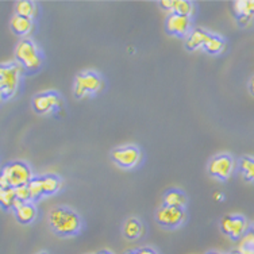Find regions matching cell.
Masks as SVG:
<instances>
[{
    "mask_svg": "<svg viewBox=\"0 0 254 254\" xmlns=\"http://www.w3.org/2000/svg\"><path fill=\"white\" fill-rule=\"evenodd\" d=\"M31 180H33L31 169L25 162H11V164H7L1 171L0 190L29 186Z\"/></svg>",
    "mask_w": 254,
    "mask_h": 254,
    "instance_id": "obj_2",
    "label": "cell"
},
{
    "mask_svg": "<svg viewBox=\"0 0 254 254\" xmlns=\"http://www.w3.org/2000/svg\"><path fill=\"white\" fill-rule=\"evenodd\" d=\"M15 56H16L18 61L31 72L39 69V66L42 65V59L39 56L38 49H37L34 42L30 39H25V41L19 42V45L16 46V50H15Z\"/></svg>",
    "mask_w": 254,
    "mask_h": 254,
    "instance_id": "obj_4",
    "label": "cell"
},
{
    "mask_svg": "<svg viewBox=\"0 0 254 254\" xmlns=\"http://www.w3.org/2000/svg\"><path fill=\"white\" fill-rule=\"evenodd\" d=\"M214 199H216V200H222V199H223V196H222L220 192H216L215 195H214Z\"/></svg>",
    "mask_w": 254,
    "mask_h": 254,
    "instance_id": "obj_31",
    "label": "cell"
},
{
    "mask_svg": "<svg viewBox=\"0 0 254 254\" xmlns=\"http://www.w3.org/2000/svg\"><path fill=\"white\" fill-rule=\"evenodd\" d=\"M234 7V12L237 16H242V15H248V16H254V0H240V1H234L233 3Z\"/></svg>",
    "mask_w": 254,
    "mask_h": 254,
    "instance_id": "obj_20",
    "label": "cell"
},
{
    "mask_svg": "<svg viewBox=\"0 0 254 254\" xmlns=\"http://www.w3.org/2000/svg\"><path fill=\"white\" fill-rule=\"evenodd\" d=\"M39 254H48V253H39Z\"/></svg>",
    "mask_w": 254,
    "mask_h": 254,
    "instance_id": "obj_37",
    "label": "cell"
},
{
    "mask_svg": "<svg viewBox=\"0 0 254 254\" xmlns=\"http://www.w3.org/2000/svg\"><path fill=\"white\" fill-rule=\"evenodd\" d=\"M220 229L231 240H241L248 233V223L240 215L225 216L220 222Z\"/></svg>",
    "mask_w": 254,
    "mask_h": 254,
    "instance_id": "obj_8",
    "label": "cell"
},
{
    "mask_svg": "<svg viewBox=\"0 0 254 254\" xmlns=\"http://www.w3.org/2000/svg\"><path fill=\"white\" fill-rule=\"evenodd\" d=\"M233 171H234V160L229 154H219L214 157L208 165V172L211 176L220 180H227L231 176Z\"/></svg>",
    "mask_w": 254,
    "mask_h": 254,
    "instance_id": "obj_6",
    "label": "cell"
},
{
    "mask_svg": "<svg viewBox=\"0 0 254 254\" xmlns=\"http://www.w3.org/2000/svg\"><path fill=\"white\" fill-rule=\"evenodd\" d=\"M190 16H183L179 14H172L166 20V30L171 34L183 37L190 31Z\"/></svg>",
    "mask_w": 254,
    "mask_h": 254,
    "instance_id": "obj_11",
    "label": "cell"
},
{
    "mask_svg": "<svg viewBox=\"0 0 254 254\" xmlns=\"http://www.w3.org/2000/svg\"><path fill=\"white\" fill-rule=\"evenodd\" d=\"M225 49V42L223 39L218 35H211L204 44V50L210 54H219L222 50Z\"/></svg>",
    "mask_w": 254,
    "mask_h": 254,
    "instance_id": "obj_19",
    "label": "cell"
},
{
    "mask_svg": "<svg viewBox=\"0 0 254 254\" xmlns=\"http://www.w3.org/2000/svg\"><path fill=\"white\" fill-rule=\"evenodd\" d=\"M143 231V226L138 219L135 218H130L126 220V223L123 226V234L126 237L127 240L134 241L139 238Z\"/></svg>",
    "mask_w": 254,
    "mask_h": 254,
    "instance_id": "obj_14",
    "label": "cell"
},
{
    "mask_svg": "<svg viewBox=\"0 0 254 254\" xmlns=\"http://www.w3.org/2000/svg\"><path fill=\"white\" fill-rule=\"evenodd\" d=\"M175 14L183 15V16H190L193 11V5L187 0H175Z\"/></svg>",
    "mask_w": 254,
    "mask_h": 254,
    "instance_id": "obj_25",
    "label": "cell"
},
{
    "mask_svg": "<svg viewBox=\"0 0 254 254\" xmlns=\"http://www.w3.org/2000/svg\"><path fill=\"white\" fill-rule=\"evenodd\" d=\"M102 87V80L93 72H84L76 77L74 81V95L77 98H84L89 93L98 92Z\"/></svg>",
    "mask_w": 254,
    "mask_h": 254,
    "instance_id": "obj_5",
    "label": "cell"
},
{
    "mask_svg": "<svg viewBox=\"0 0 254 254\" xmlns=\"http://www.w3.org/2000/svg\"><path fill=\"white\" fill-rule=\"evenodd\" d=\"M164 205L168 207H176V208H183L186 205V195L177 190H168L164 196Z\"/></svg>",
    "mask_w": 254,
    "mask_h": 254,
    "instance_id": "obj_16",
    "label": "cell"
},
{
    "mask_svg": "<svg viewBox=\"0 0 254 254\" xmlns=\"http://www.w3.org/2000/svg\"><path fill=\"white\" fill-rule=\"evenodd\" d=\"M249 89H250V92H252V95H254V76L252 78H250Z\"/></svg>",
    "mask_w": 254,
    "mask_h": 254,
    "instance_id": "obj_30",
    "label": "cell"
},
{
    "mask_svg": "<svg viewBox=\"0 0 254 254\" xmlns=\"http://www.w3.org/2000/svg\"><path fill=\"white\" fill-rule=\"evenodd\" d=\"M160 4H161V7H164L165 10H173V8H175V0H169V1H168V0H164Z\"/></svg>",
    "mask_w": 254,
    "mask_h": 254,
    "instance_id": "obj_27",
    "label": "cell"
},
{
    "mask_svg": "<svg viewBox=\"0 0 254 254\" xmlns=\"http://www.w3.org/2000/svg\"><path fill=\"white\" fill-rule=\"evenodd\" d=\"M15 195H16V199H18V200L23 201V203H30V200H31L29 187L27 186L15 188Z\"/></svg>",
    "mask_w": 254,
    "mask_h": 254,
    "instance_id": "obj_26",
    "label": "cell"
},
{
    "mask_svg": "<svg viewBox=\"0 0 254 254\" xmlns=\"http://www.w3.org/2000/svg\"><path fill=\"white\" fill-rule=\"evenodd\" d=\"M27 187H29L31 200H38L39 197L44 195V188H42L41 177H38V179H33V180L30 181Z\"/></svg>",
    "mask_w": 254,
    "mask_h": 254,
    "instance_id": "obj_24",
    "label": "cell"
},
{
    "mask_svg": "<svg viewBox=\"0 0 254 254\" xmlns=\"http://www.w3.org/2000/svg\"><path fill=\"white\" fill-rule=\"evenodd\" d=\"M156 219L158 225L166 229H175L180 226L184 220V210L183 208H176V207H168L162 205L160 210L157 211Z\"/></svg>",
    "mask_w": 254,
    "mask_h": 254,
    "instance_id": "obj_7",
    "label": "cell"
},
{
    "mask_svg": "<svg viewBox=\"0 0 254 254\" xmlns=\"http://www.w3.org/2000/svg\"><path fill=\"white\" fill-rule=\"evenodd\" d=\"M126 254H137V252H128V253H126Z\"/></svg>",
    "mask_w": 254,
    "mask_h": 254,
    "instance_id": "obj_34",
    "label": "cell"
},
{
    "mask_svg": "<svg viewBox=\"0 0 254 254\" xmlns=\"http://www.w3.org/2000/svg\"><path fill=\"white\" fill-rule=\"evenodd\" d=\"M20 78V66L18 64L1 65L0 68V92L1 98L10 99L18 89Z\"/></svg>",
    "mask_w": 254,
    "mask_h": 254,
    "instance_id": "obj_3",
    "label": "cell"
},
{
    "mask_svg": "<svg viewBox=\"0 0 254 254\" xmlns=\"http://www.w3.org/2000/svg\"><path fill=\"white\" fill-rule=\"evenodd\" d=\"M113 160L122 168H132L141 161V152L135 146L118 147L113 152Z\"/></svg>",
    "mask_w": 254,
    "mask_h": 254,
    "instance_id": "obj_9",
    "label": "cell"
},
{
    "mask_svg": "<svg viewBox=\"0 0 254 254\" xmlns=\"http://www.w3.org/2000/svg\"><path fill=\"white\" fill-rule=\"evenodd\" d=\"M11 29L16 35H26L29 34L33 29V20L29 18H23L19 15H14L11 19Z\"/></svg>",
    "mask_w": 254,
    "mask_h": 254,
    "instance_id": "obj_13",
    "label": "cell"
},
{
    "mask_svg": "<svg viewBox=\"0 0 254 254\" xmlns=\"http://www.w3.org/2000/svg\"><path fill=\"white\" fill-rule=\"evenodd\" d=\"M61 106L59 95L54 92L39 93L33 99V107L38 114H49Z\"/></svg>",
    "mask_w": 254,
    "mask_h": 254,
    "instance_id": "obj_10",
    "label": "cell"
},
{
    "mask_svg": "<svg viewBox=\"0 0 254 254\" xmlns=\"http://www.w3.org/2000/svg\"><path fill=\"white\" fill-rule=\"evenodd\" d=\"M34 14H35V4L33 3V1H29V0H22V1H18V3H16V15L31 19Z\"/></svg>",
    "mask_w": 254,
    "mask_h": 254,
    "instance_id": "obj_21",
    "label": "cell"
},
{
    "mask_svg": "<svg viewBox=\"0 0 254 254\" xmlns=\"http://www.w3.org/2000/svg\"><path fill=\"white\" fill-rule=\"evenodd\" d=\"M230 254H242V253H241L240 250H233V252H231Z\"/></svg>",
    "mask_w": 254,
    "mask_h": 254,
    "instance_id": "obj_32",
    "label": "cell"
},
{
    "mask_svg": "<svg viewBox=\"0 0 254 254\" xmlns=\"http://www.w3.org/2000/svg\"><path fill=\"white\" fill-rule=\"evenodd\" d=\"M41 181H42L44 195H54L61 188V180L57 176H54V175L42 176L41 177Z\"/></svg>",
    "mask_w": 254,
    "mask_h": 254,
    "instance_id": "obj_17",
    "label": "cell"
},
{
    "mask_svg": "<svg viewBox=\"0 0 254 254\" xmlns=\"http://www.w3.org/2000/svg\"><path fill=\"white\" fill-rule=\"evenodd\" d=\"M98 254H111V253H110V252H100V253Z\"/></svg>",
    "mask_w": 254,
    "mask_h": 254,
    "instance_id": "obj_33",
    "label": "cell"
},
{
    "mask_svg": "<svg viewBox=\"0 0 254 254\" xmlns=\"http://www.w3.org/2000/svg\"><path fill=\"white\" fill-rule=\"evenodd\" d=\"M242 254H254V234L252 231H248L240 240L238 249Z\"/></svg>",
    "mask_w": 254,
    "mask_h": 254,
    "instance_id": "obj_22",
    "label": "cell"
},
{
    "mask_svg": "<svg viewBox=\"0 0 254 254\" xmlns=\"http://www.w3.org/2000/svg\"><path fill=\"white\" fill-rule=\"evenodd\" d=\"M252 233L254 234V223H253V226H252Z\"/></svg>",
    "mask_w": 254,
    "mask_h": 254,
    "instance_id": "obj_35",
    "label": "cell"
},
{
    "mask_svg": "<svg viewBox=\"0 0 254 254\" xmlns=\"http://www.w3.org/2000/svg\"><path fill=\"white\" fill-rule=\"evenodd\" d=\"M208 254H220V253H208Z\"/></svg>",
    "mask_w": 254,
    "mask_h": 254,
    "instance_id": "obj_36",
    "label": "cell"
},
{
    "mask_svg": "<svg viewBox=\"0 0 254 254\" xmlns=\"http://www.w3.org/2000/svg\"><path fill=\"white\" fill-rule=\"evenodd\" d=\"M49 223L54 233L61 237L77 234L81 229V220L77 214L65 207H56L50 211Z\"/></svg>",
    "mask_w": 254,
    "mask_h": 254,
    "instance_id": "obj_1",
    "label": "cell"
},
{
    "mask_svg": "<svg viewBox=\"0 0 254 254\" xmlns=\"http://www.w3.org/2000/svg\"><path fill=\"white\" fill-rule=\"evenodd\" d=\"M15 200H16L15 188H5V190H0V201H1L3 208H12Z\"/></svg>",
    "mask_w": 254,
    "mask_h": 254,
    "instance_id": "obj_23",
    "label": "cell"
},
{
    "mask_svg": "<svg viewBox=\"0 0 254 254\" xmlns=\"http://www.w3.org/2000/svg\"><path fill=\"white\" fill-rule=\"evenodd\" d=\"M252 19H253V16H248V15H242V16H238V20H240L241 25H246V23H249Z\"/></svg>",
    "mask_w": 254,
    "mask_h": 254,
    "instance_id": "obj_28",
    "label": "cell"
},
{
    "mask_svg": "<svg viewBox=\"0 0 254 254\" xmlns=\"http://www.w3.org/2000/svg\"><path fill=\"white\" fill-rule=\"evenodd\" d=\"M15 216H16V220L19 223H22V225H29V223H31L35 219L37 210H35V207L31 203H25L20 208L15 211Z\"/></svg>",
    "mask_w": 254,
    "mask_h": 254,
    "instance_id": "obj_15",
    "label": "cell"
},
{
    "mask_svg": "<svg viewBox=\"0 0 254 254\" xmlns=\"http://www.w3.org/2000/svg\"><path fill=\"white\" fill-rule=\"evenodd\" d=\"M137 254H157L156 252L150 248H142V249L137 250Z\"/></svg>",
    "mask_w": 254,
    "mask_h": 254,
    "instance_id": "obj_29",
    "label": "cell"
},
{
    "mask_svg": "<svg viewBox=\"0 0 254 254\" xmlns=\"http://www.w3.org/2000/svg\"><path fill=\"white\" fill-rule=\"evenodd\" d=\"M210 34L204 31V30L200 29H196L193 31H190L188 37L186 39V48L188 50H196L199 49V48H204V44L207 42V39H208Z\"/></svg>",
    "mask_w": 254,
    "mask_h": 254,
    "instance_id": "obj_12",
    "label": "cell"
},
{
    "mask_svg": "<svg viewBox=\"0 0 254 254\" xmlns=\"http://www.w3.org/2000/svg\"><path fill=\"white\" fill-rule=\"evenodd\" d=\"M240 169L245 180L254 183V158L242 157L240 161Z\"/></svg>",
    "mask_w": 254,
    "mask_h": 254,
    "instance_id": "obj_18",
    "label": "cell"
}]
</instances>
